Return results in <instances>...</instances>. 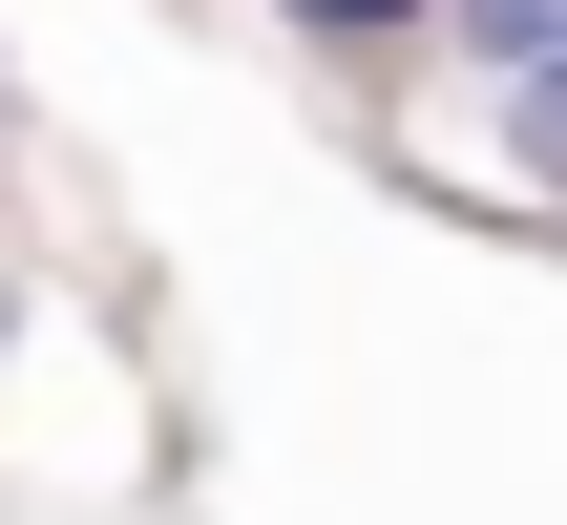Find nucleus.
I'll return each instance as SVG.
<instances>
[{"label": "nucleus", "instance_id": "1", "mask_svg": "<svg viewBox=\"0 0 567 525\" xmlns=\"http://www.w3.org/2000/svg\"><path fill=\"white\" fill-rule=\"evenodd\" d=\"M421 21H442V42H463L484 84H505V63H547V42H567V0H421Z\"/></svg>", "mask_w": 567, "mask_h": 525}, {"label": "nucleus", "instance_id": "2", "mask_svg": "<svg viewBox=\"0 0 567 525\" xmlns=\"http://www.w3.org/2000/svg\"><path fill=\"white\" fill-rule=\"evenodd\" d=\"M505 168H547V189H567V42H547V63H505Z\"/></svg>", "mask_w": 567, "mask_h": 525}, {"label": "nucleus", "instance_id": "4", "mask_svg": "<svg viewBox=\"0 0 567 525\" xmlns=\"http://www.w3.org/2000/svg\"><path fill=\"white\" fill-rule=\"evenodd\" d=\"M0 337H21V274H0Z\"/></svg>", "mask_w": 567, "mask_h": 525}, {"label": "nucleus", "instance_id": "5", "mask_svg": "<svg viewBox=\"0 0 567 525\" xmlns=\"http://www.w3.org/2000/svg\"><path fill=\"white\" fill-rule=\"evenodd\" d=\"M0 147H21V84H0Z\"/></svg>", "mask_w": 567, "mask_h": 525}, {"label": "nucleus", "instance_id": "3", "mask_svg": "<svg viewBox=\"0 0 567 525\" xmlns=\"http://www.w3.org/2000/svg\"><path fill=\"white\" fill-rule=\"evenodd\" d=\"M295 42H421V0H274Z\"/></svg>", "mask_w": 567, "mask_h": 525}]
</instances>
